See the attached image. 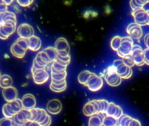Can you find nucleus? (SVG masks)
<instances>
[{"mask_svg":"<svg viewBox=\"0 0 149 126\" xmlns=\"http://www.w3.org/2000/svg\"><path fill=\"white\" fill-rule=\"evenodd\" d=\"M51 80L56 81H62L66 80L67 76V71L61 72L51 71Z\"/></svg>","mask_w":149,"mask_h":126,"instance_id":"nucleus-28","label":"nucleus"},{"mask_svg":"<svg viewBox=\"0 0 149 126\" xmlns=\"http://www.w3.org/2000/svg\"><path fill=\"white\" fill-rule=\"evenodd\" d=\"M144 42L147 48H149V33H147L144 37Z\"/></svg>","mask_w":149,"mask_h":126,"instance_id":"nucleus-41","label":"nucleus"},{"mask_svg":"<svg viewBox=\"0 0 149 126\" xmlns=\"http://www.w3.org/2000/svg\"><path fill=\"white\" fill-rule=\"evenodd\" d=\"M131 55L136 65L140 66L145 64L143 50L140 46L138 45H134L133 46Z\"/></svg>","mask_w":149,"mask_h":126,"instance_id":"nucleus-12","label":"nucleus"},{"mask_svg":"<svg viewBox=\"0 0 149 126\" xmlns=\"http://www.w3.org/2000/svg\"><path fill=\"white\" fill-rule=\"evenodd\" d=\"M24 126V125H23V126Z\"/></svg>","mask_w":149,"mask_h":126,"instance_id":"nucleus-45","label":"nucleus"},{"mask_svg":"<svg viewBox=\"0 0 149 126\" xmlns=\"http://www.w3.org/2000/svg\"><path fill=\"white\" fill-rule=\"evenodd\" d=\"M103 85V81L102 78L92 73L86 86L91 91L95 92L100 90L102 87Z\"/></svg>","mask_w":149,"mask_h":126,"instance_id":"nucleus-13","label":"nucleus"},{"mask_svg":"<svg viewBox=\"0 0 149 126\" xmlns=\"http://www.w3.org/2000/svg\"><path fill=\"white\" fill-rule=\"evenodd\" d=\"M58 53L55 47L49 46L37 53L36 57L44 65L53 63L57 58Z\"/></svg>","mask_w":149,"mask_h":126,"instance_id":"nucleus-2","label":"nucleus"},{"mask_svg":"<svg viewBox=\"0 0 149 126\" xmlns=\"http://www.w3.org/2000/svg\"><path fill=\"white\" fill-rule=\"evenodd\" d=\"M23 108L31 109L35 108L36 104V99L33 94H27L22 99Z\"/></svg>","mask_w":149,"mask_h":126,"instance_id":"nucleus-20","label":"nucleus"},{"mask_svg":"<svg viewBox=\"0 0 149 126\" xmlns=\"http://www.w3.org/2000/svg\"><path fill=\"white\" fill-rule=\"evenodd\" d=\"M109 103L105 99L93 100L87 102L83 107L84 115L91 116L98 113H106Z\"/></svg>","mask_w":149,"mask_h":126,"instance_id":"nucleus-1","label":"nucleus"},{"mask_svg":"<svg viewBox=\"0 0 149 126\" xmlns=\"http://www.w3.org/2000/svg\"><path fill=\"white\" fill-rule=\"evenodd\" d=\"M118 125L120 126H141L138 120L124 114L118 120Z\"/></svg>","mask_w":149,"mask_h":126,"instance_id":"nucleus-18","label":"nucleus"},{"mask_svg":"<svg viewBox=\"0 0 149 126\" xmlns=\"http://www.w3.org/2000/svg\"><path fill=\"white\" fill-rule=\"evenodd\" d=\"M133 46V41L130 37H122L120 46L117 51L118 55L123 58L130 55Z\"/></svg>","mask_w":149,"mask_h":126,"instance_id":"nucleus-7","label":"nucleus"},{"mask_svg":"<svg viewBox=\"0 0 149 126\" xmlns=\"http://www.w3.org/2000/svg\"><path fill=\"white\" fill-rule=\"evenodd\" d=\"M149 3V1L132 0L130 1V5L132 10L143 8V6Z\"/></svg>","mask_w":149,"mask_h":126,"instance_id":"nucleus-29","label":"nucleus"},{"mask_svg":"<svg viewBox=\"0 0 149 126\" xmlns=\"http://www.w3.org/2000/svg\"><path fill=\"white\" fill-rule=\"evenodd\" d=\"M52 123V118L48 114L47 119L45 120V121L40 125V126H50Z\"/></svg>","mask_w":149,"mask_h":126,"instance_id":"nucleus-37","label":"nucleus"},{"mask_svg":"<svg viewBox=\"0 0 149 126\" xmlns=\"http://www.w3.org/2000/svg\"><path fill=\"white\" fill-rule=\"evenodd\" d=\"M13 83V79L9 75L3 74L1 76L0 86L3 89L12 86Z\"/></svg>","mask_w":149,"mask_h":126,"instance_id":"nucleus-26","label":"nucleus"},{"mask_svg":"<svg viewBox=\"0 0 149 126\" xmlns=\"http://www.w3.org/2000/svg\"><path fill=\"white\" fill-rule=\"evenodd\" d=\"M126 32L132 38L135 39H140L143 35L141 26L135 22L132 23L128 25Z\"/></svg>","mask_w":149,"mask_h":126,"instance_id":"nucleus-14","label":"nucleus"},{"mask_svg":"<svg viewBox=\"0 0 149 126\" xmlns=\"http://www.w3.org/2000/svg\"><path fill=\"white\" fill-rule=\"evenodd\" d=\"M106 83L111 87L118 86L122 83V78L118 74L113 66H109L103 73Z\"/></svg>","mask_w":149,"mask_h":126,"instance_id":"nucleus-5","label":"nucleus"},{"mask_svg":"<svg viewBox=\"0 0 149 126\" xmlns=\"http://www.w3.org/2000/svg\"><path fill=\"white\" fill-rule=\"evenodd\" d=\"M132 15L135 22L140 26L149 25V15L144 8L135 10L132 11Z\"/></svg>","mask_w":149,"mask_h":126,"instance_id":"nucleus-9","label":"nucleus"},{"mask_svg":"<svg viewBox=\"0 0 149 126\" xmlns=\"http://www.w3.org/2000/svg\"><path fill=\"white\" fill-rule=\"evenodd\" d=\"M0 126H13L12 119L3 118L1 120Z\"/></svg>","mask_w":149,"mask_h":126,"instance_id":"nucleus-34","label":"nucleus"},{"mask_svg":"<svg viewBox=\"0 0 149 126\" xmlns=\"http://www.w3.org/2000/svg\"><path fill=\"white\" fill-rule=\"evenodd\" d=\"M8 21H13L17 23L15 14L13 12L8 10L0 13V23Z\"/></svg>","mask_w":149,"mask_h":126,"instance_id":"nucleus-24","label":"nucleus"},{"mask_svg":"<svg viewBox=\"0 0 149 126\" xmlns=\"http://www.w3.org/2000/svg\"><path fill=\"white\" fill-rule=\"evenodd\" d=\"M122 37L119 36H116L111 39L110 46L111 49L114 51H117L121 44Z\"/></svg>","mask_w":149,"mask_h":126,"instance_id":"nucleus-31","label":"nucleus"},{"mask_svg":"<svg viewBox=\"0 0 149 126\" xmlns=\"http://www.w3.org/2000/svg\"><path fill=\"white\" fill-rule=\"evenodd\" d=\"M104 114L98 113L90 116L88 121V126H103Z\"/></svg>","mask_w":149,"mask_h":126,"instance_id":"nucleus-23","label":"nucleus"},{"mask_svg":"<svg viewBox=\"0 0 149 126\" xmlns=\"http://www.w3.org/2000/svg\"><path fill=\"white\" fill-rule=\"evenodd\" d=\"M147 12H148V14H149V10H147Z\"/></svg>","mask_w":149,"mask_h":126,"instance_id":"nucleus-43","label":"nucleus"},{"mask_svg":"<svg viewBox=\"0 0 149 126\" xmlns=\"http://www.w3.org/2000/svg\"><path fill=\"white\" fill-rule=\"evenodd\" d=\"M23 109L22 100L17 98L13 101L5 104L3 106L2 112L5 117L12 119Z\"/></svg>","mask_w":149,"mask_h":126,"instance_id":"nucleus-3","label":"nucleus"},{"mask_svg":"<svg viewBox=\"0 0 149 126\" xmlns=\"http://www.w3.org/2000/svg\"><path fill=\"white\" fill-rule=\"evenodd\" d=\"M31 73L33 79L35 84L40 85L44 84L48 80L49 74L46 69H36L32 67Z\"/></svg>","mask_w":149,"mask_h":126,"instance_id":"nucleus-10","label":"nucleus"},{"mask_svg":"<svg viewBox=\"0 0 149 126\" xmlns=\"http://www.w3.org/2000/svg\"><path fill=\"white\" fill-rule=\"evenodd\" d=\"M28 49V39L19 37L12 45L10 51L15 57L22 59L25 57Z\"/></svg>","mask_w":149,"mask_h":126,"instance_id":"nucleus-4","label":"nucleus"},{"mask_svg":"<svg viewBox=\"0 0 149 126\" xmlns=\"http://www.w3.org/2000/svg\"><path fill=\"white\" fill-rule=\"evenodd\" d=\"M105 114L118 120L123 114V112L120 106L114 102H111L109 103V107Z\"/></svg>","mask_w":149,"mask_h":126,"instance_id":"nucleus-16","label":"nucleus"},{"mask_svg":"<svg viewBox=\"0 0 149 126\" xmlns=\"http://www.w3.org/2000/svg\"><path fill=\"white\" fill-rule=\"evenodd\" d=\"M29 49L33 51L39 50L42 46V42L39 37L34 35L28 38Z\"/></svg>","mask_w":149,"mask_h":126,"instance_id":"nucleus-21","label":"nucleus"},{"mask_svg":"<svg viewBox=\"0 0 149 126\" xmlns=\"http://www.w3.org/2000/svg\"><path fill=\"white\" fill-rule=\"evenodd\" d=\"M70 59H71V58L70 55L66 56V57H62V56H60L58 54L57 58H56V60L67 65H68L70 63Z\"/></svg>","mask_w":149,"mask_h":126,"instance_id":"nucleus-33","label":"nucleus"},{"mask_svg":"<svg viewBox=\"0 0 149 126\" xmlns=\"http://www.w3.org/2000/svg\"><path fill=\"white\" fill-rule=\"evenodd\" d=\"M144 55L145 63L149 65V48H146L143 50Z\"/></svg>","mask_w":149,"mask_h":126,"instance_id":"nucleus-36","label":"nucleus"},{"mask_svg":"<svg viewBox=\"0 0 149 126\" xmlns=\"http://www.w3.org/2000/svg\"><path fill=\"white\" fill-rule=\"evenodd\" d=\"M62 109V105L59 100L54 99L49 101L47 105V109L49 113L54 115L58 114Z\"/></svg>","mask_w":149,"mask_h":126,"instance_id":"nucleus-17","label":"nucleus"},{"mask_svg":"<svg viewBox=\"0 0 149 126\" xmlns=\"http://www.w3.org/2000/svg\"><path fill=\"white\" fill-rule=\"evenodd\" d=\"M119 126V125H117V126Z\"/></svg>","mask_w":149,"mask_h":126,"instance_id":"nucleus-44","label":"nucleus"},{"mask_svg":"<svg viewBox=\"0 0 149 126\" xmlns=\"http://www.w3.org/2000/svg\"><path fill=\"white\" fill-rule=\"evenodd\" d=\"M34 29L33 26L27 23L21 24L17 29V33L20 37L28 39L34 35Z\"/></svg>","mask_w":149,"mask_h":126,"instance_id":"nucleus-15","label":"nucleus"},{"mask_svg":"<svg viewBox=\"0 0 149 126\" xmlns=\"http://www.w3.org/2000/svg\"><path fill=\"white\" fill-rule=\"evenodd\" d=\"M54 47L60 56L62 57L69 56L70 46L66 38L63 37L58 38L55 43Z\"/></svg>","mask_w":149,"mask_h":126,"instance_id":"nucleus-11","label":"nucleus"},{"mask_svg":"<svg viewBox=\"0 0 149 126\" xmlns=\"http://www.w3.org/2000/svg\"><path fill=\"white\" fill-rule=\"evenodd\" d=\"M118 74L122 79H128L132 75L131 67L125 64L122 60H116L112 65Z\"/></svg>","mask_w":149,"mask_h":126,"instance_id":"nucleus-6","label":"nucleus"},{"mask_svg":"<svg viewBox=\"0 0 149 126\" xmlns=\"http://www.w3.org/2000/svg\"><path fill=\"white\" fill-rule=\"evenodd\" d=\"M122 60L125 64L130 67H132L135 65L134 60L131 54L123 58Z\"/></svg>","mask_w":149,"mask_h":126,"instance_id":"nucleus-32","label":"nucleus"},{"mask_svg":"<svg viewBox=\"0 0 149 126\" xmlns=\"http://www.w3.org/2000/svg\"><path fill=\"white\" fill-rule=\"evenodd\" d=\"M3 98L7 102H10L17 99L18 95V91L15 88L11 86L2 90Z\"/></svg>","mask_w":149,"mask_h":126,"instance_id":"nucleus-19","label":"nucleus"},{"mask_svg":"<svg viewBox=\"0 0 149 126\" xmlns=\"http://www.w3.org/2000/svg\"><path fill=\"white\" fill-rule=\"evenodd\" d=\"M91 73L92 72H91L90 71L88 70H84L81 72L77 78V79L79 83L86 86L91 76Z\"/></svg>","mask_w":149,"mask_h":126,"instance_id":"nucleus-25","label":"nucleus"},{"mask_svg":"<svg viewBox=\"0 0 149 126\" xmlns=\"http://www.w3.org/2000/svg\"><path fill=\"white\" fill-rule=\"evenodd\" d=\"M17 2L22 7H28V6H30V5L33 3L34 2V1L33 0H27V1H22V0H17Z\"/></svg>","mask_w":149,"mask_h":126,"instance_id":"nucleus-35","label":"nucleus"},{"mask_svg":"<svg viewBox=\"0 0 149 126\" xmlns=\"http://www.w3.org/2000/svg\"><path fill=\"white\" fill-rule=\"evenodd\" d=\"M24 126H40L39 123L36 122L28 121L24 124Z\"/></svg>","mask_w":149,"mask_h":126,"instance_id":"nucleus-40","label":"nucleus"},{"mask_svg":"<svg viewBox=\"0 0 149 126\" xmlns=\"http://www.w3.org/2000/svg\"><path fill=\"white\" fill-rule=\"evenodd\" d=\"M17 23L13 21H8L0 23V38L1 39H8L15 32Z\"/></svg>","mask_w":149,"mask_h":126,"instance_id":"nucleus-8","label":"nucleus"},{"mask_svg":"<svg viewBox=\"0 0 149 126\" xmlns=\"http://www.w3.org/2000/svg\"><path fill=\"white\" fill-rule=\"evenodd\" d=\"M95 12L92 11H86L84 14V17L85 18H88L90 17L95 16Z\"/></svg>","mask_w":149,"mask_h":126,"instance_id":"nucleus-39","label":"nucleus"},{"mask_svg":"<svg viewBox=\"0 0 149 126\" xmlns=\"http://www.w3.org/2000/svg\"><path fill=\"white\" fill-rule=\"evenodd\" d=\"M68 66L56 59L52 64L50 69L52 71L61 72L66 71Z\"/></svg>","mask_w":149,"mask_h":126,"instance_id":"nucleus-27","label":"nucleus"},{"mask_svg":"<svg viewBox=\"0 0 149 126\" xmlns=\"http://www.w3.org/2000/svg\"><path fill=\"white\" fill-rule=\"evenodd\" d=\"M1 1L6 5H7V6L10 5L12 2H13V1H12V0H1Z\"/></svg>","mask_w":149,"mask_h":126,"instance_id":"nucleus-42","label":"nucleus"},{"mask_svg":"<svg viewBox=\"0 0 149 126\" xmlns=\"http://www.w3.org/2000/svg\"><path fill=\"white\" fill-rule=\"evenodd\" d=\"M118 125V120L111 116H105L104 119L103 126H116Z\"/></svg>","mask_w":149,"mask_h":126,"instance_id":"nucleus-30","label":"nucleus"},{"mask_svg":"<svg viewBox=\"0 0 149 126\" xmlns=\"http://www.w3.org/2000/svg\"><path fill=\"white\" fill-rule=\"evenodd\" d=\"M67 88L66 80L62 81H56L51 80L49 88L53 92L59 93L64 92Z\"/></svg>","mask_w":149,"mask_h":126,"instance_id":"nucleus-22","label":"nucleus"},{"mask_svg":"<svg viewBox=\"0 0 149 126\" xmlns=\"http://www.w3.org/2000/svg\"><path fill=\"white\" fill-rule=\"evenodd\" d=\"M8 9L7 5H6L1 0L0 1V13L8 11Z\"/></svg>","mask_w":149,"mask_h":126,"instance_id":"nucleus-38","label":"nucleus"}]
</instances>
